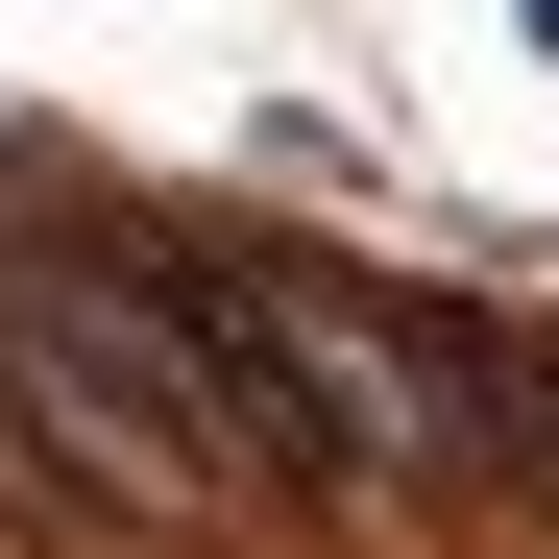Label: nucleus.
Masks as SVG:
<instances>
[{"instance_id":"f257e3e1","label":"nucleus","mask_w":559,"mask_h":559,"mask_svg":"<svg viewBox=\"0 0 559 559\" xmlns=\"http://www.w3.org/2000/svg\"><path fill=\"white\" fill-rule=\"evenodd\" d=\"M0 365L73 414V462L98 487H170V462H219V390H195V317H170V267L98 317V293H49V267H0Z\"/></svg>"},{"instance_id":"f03ea898","label":"nucleus","mask_w":559,"mask_h":559,"mask_svg":"<svg viewBox=\"0 0 559 559\" xmlns=\"http://www.w3.org/2000/svg\"><path fill=\"white\" fill-rule=\"evenodd\" d=\"M535 49H559V0H535Z\"/></svg>"}]
</instances>
